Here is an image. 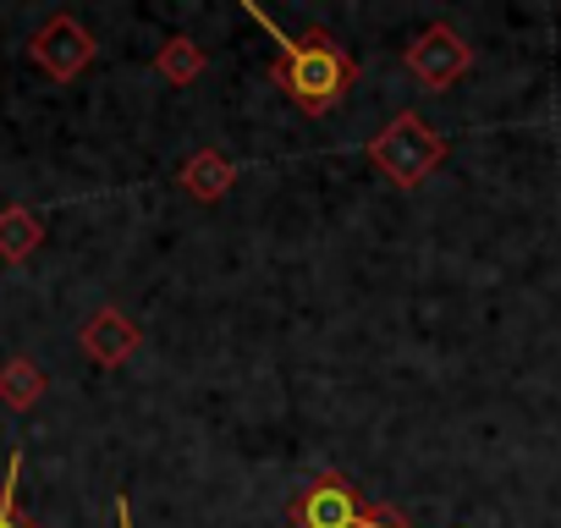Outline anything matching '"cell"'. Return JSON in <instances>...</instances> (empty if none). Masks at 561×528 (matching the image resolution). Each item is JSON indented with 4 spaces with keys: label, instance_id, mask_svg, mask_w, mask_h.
Wrapping results in <instances>:
<instances>
[{
    "label": "cell",
    "instance_id": "cell-12",
    "mask_svg": "<svg viewBox=\"0 0 561 528\" xmlns=\"http://www.w3.org/2000/svg\"><path fill=\"white\" fill-rule=\"evenodd\" d=\"M364 528H413L397 506H386V501H369V512H364Z\"/></svg>",
    "mask_w": 561,
    "mask_h": 528
},
{
    "label": "cell",
    "instance_id": "cell-6",
    "mask_svg": "<svg viewBox=\"0 0 561 528\" xmlns=\"http://www.w3.org/2000/svg\"><path fill=\"white\" fill-rule=\"evenodd\" d=\"M78 347H83L89 364H100V369H122V364L144 347V331H138L122 309H100V314L78 331Z\"/></svg>",
    "mask_w": 561,
    "mask_h": 528
},
{
    "label": "cell",
    "instance_id": "cell-5",
    "mask_svg": "<svg viewBox=\"0 0 561 528\" xmlns=\"http://www.w3.org/2000/svg\"><path fill=\"white\" fill-rule=\"evenodd\" d=\"M408 72L424 89H451L473 72V45L451 28V23H430L413 45H408Z\"/></svg>",
    "mask_w": 561,
    "mask_h": 528
},
{
    "label": "cell",
    "instance_id": "cell-8",
    "mask_svg": "<svg viewBox=\"0 0 561 528\" xmlns=\"http://www.w3.org/2000/svg\"><path fill=\"white\" fill-rule=\"evenodd\" d=\"M39 242H45L39 209H28V204H7V209H0V259H7V264H23Z\"/></svg>",
    "mask_w": 561,
    "mask_h": 528
},
{
    "label": "cell",
    "instance_id": "cell-9",
    "mask_svg": "<svg viewBox=\"0 0 561 528\" xmlns=\"http://www.w3.org/2000/svg\"><path fill=\"white\" fill-rule=\"evenodd\" d=\"M204 45L198 39H187V34H171L165 45H160V56H154V72L171 83V89H187V83H198L204 78Z\"/></svg>",
    "mask_w": 561,
    "mask_h": 528
},
{
    "label": "cell",
    "instance_id": "cell-7",
    "mask_svg": "<svg viewBox=\"0 0 561 528\" xmlns=\"http://www.w3.org/2000/svg\"><path fill=\"white\" fill-rule=\"evenodd\" d=\"M176 182H182V193H193L198 204H215V198H226V193L237 187V165H231L220 149H198V154L176 171Z\"/></svg>",
    "mask_w": 561,
    "mask_h": 528
},
{
    "label": "cell",
    "instance_id": "cell-4",
    "mask_svg": "<svg viewBox=\"0 0 561 528\" xmlns=\"http://www.w3.org/2000/svg\"><path fill=\"white\" fill-rule=\"evenodd\" d=\"M94 56H100L94 34H89L78 18H67V12L50 18V23H39L34 39H28V61H34L39 72H50V83H72Z\"/></svg>",
    "mask_w": 561,
    "mask_h": 528
},
{
    "label": "cell",
    "instance_id": "cell-1",
    "mask_svg": "<svg viewBox=\"0 0 561 528\" xmlns=\"http://www.w3.org/2000/svg\"><path fill=\"white\" fill-rule=\"evenodd\" d=\"M248 18H253L259 28H270V39L280 45L275 61H270V72H275V83L287 89V100H293L298 111L325 116L331 105L347 100V89L358 83V56H353V50H342L325 28H314V34H304V39H287L259 7H248Z\"/></svg>",
    "mask_w": 561,
    "mask_h": 528
},
{
    "label": "cell",
    "instance_id": "cell-10",
    "mask_svg": "<svg viewBox=\"0 0 561 528\" xmlns=\"http://www.w3.org/2000/svg\"><path fill=\"white\" fill-rule=\"evenodd\" d=\"M39 397H45V369L34 358H7V369H0V402L12 413H34Z\"/></svg>",
    "mask_w": 561,
    "mask_h": 528
},
{
    "label": "cell",
    "instance_id": "cell-11",
    "mask_svg": "<svg viewBox=\"0 0 561 528\" xmlns=\"http://www.w3.org/2000/svg\"><path fill=\"white\" fill-rule=\"evenodd\" d=\"M18 484H23V451H12V462H7V479H0V528H39V523L23 512V501H18Z\"/></svg>",
    "mask_w": 561,
    "mask_h": 528
},
{
    "label": "cell",
    "instance_id": "cell-2",
    "mask_svg": "<svg viewBox=\"0 0 561 528\" xmlns=\"http://www.w3.org/2000/svg\"><path fill=\"white\" fill-rule=\"evenodd\" d=\"M369 160L386 182H397L402 193L408 187H424L440 165H446V138L419 116V111H402L391 116L375 138H369Z\"/></svg>",
    "mask_w": 561,
    "mask_h": 528
},
{
    "label": "cell",
    "instance_id": "cell-3",
    "mask_svg": "<svg viewBox=\"0 0 561 528\" xmlns=\"http://www.w3.org/2000/svg\"><path fill=\"white\" fill-rule=\"evenodd\" d=\"M364 490L336 468L304 479V490L293 495V528H364Z\"/></svg>",
    "mask_w": 561,
    "mask_h": 528
}]
</instances>
